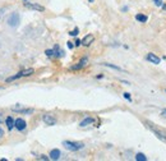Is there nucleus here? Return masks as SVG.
Segmentation results:
<instances>
[{
    "mask_svg": "<svg viewBox=\"0 0 166 161\" xmlns=\"http://www.w3.org/2000/svg\"><path fill=\"white\" fill-rule=\"evenodd\" d=\"M3 137H4V131L0 128V138H3Z\"/></svg>",
    "mask_w": 166,
    "mask_h": 161,
    "instance_id": "nucleus-26",
    "label": "nucleus"
},
{
    "mask_svg": "<svg viewBox=\"0 0 166 161\" xmlns=\"http://www.w3.org/2000/svg\"><path fill=\"white\" fill-rule=\"evenodd\" d=\"M102 65H105V67H109V68H112V69H115V70H119V72H124L120 67L118 65H114V64H109V63H102Z\"/></svg>",
    "mask_w": 166,
    "mask_h": 161,
    "instance_id": "nucleus-16",
    "label": "nucleus"
},
{
    "mask_svg": "<svg viewBox=\"0 0 166 161\" xmlns=\"http://www.w3.org/2000/svg\"><path fill=\"white\" fill-rule=\"evenodd\" d=\"M26 2H27V0H26Z\"/></svg>",
    "mask_w": 166,
    "mask_h": 161,
    "instance_id": "nucleus-31",
    "label": "nucleus"
},
{
    "mask_svg": "<svg viewBox=\"0 0 166 161\" xmlns=\"http://www.w3.org/2000/svg\"><path fill=\"white\" fill-rule=\"evenodd\" d=\"M45 54L49 56V58H53V56H55V54H54V50H46L45 51Z\"/></svg>",
    "mask_w": 166,
    "mask_h": 161,
    "instance_id": "nucleus-19",
    "label": "nucleus"
},
{
    "mask_svg": "<svg viewBox=\"0 0 166 161\" xmlns=\"http://www.w3.org/2000/svg\"><path fill=\"white\" fill-rule=\"evenodd\" d=\"M93 41H95V36H93V35H87L85 38L82 40V45L83 46H90Z\"/></svg>",
    "mask_w": 166,
    "mask_h": 161,
    "instance_id": "nucleus-10",
    "label": "nucleus"
},
{
    "mask_svg": "<svg viewBox=\"0 0 166 161\" xmlns=\"http://www.w3.org/2000/svg\"><path fill=\"white\" fill-rule=\"evenodd\" d=\"M165 92H166V90H165Z\"/></svg>",
    "mask_w": 166,
    "mask_h": 161,
    "instance_id": "nucleus-30",
    "label": "nucleus"
},
{
    "mask_svg": "<svg viewBox=\"0 0 166 161\" xmlns=\"http://www.w3.org/2000/svg\"><path fill=\"white\" fill-rule=\"evenodd\" d=\"M136 19L138 20V22H141V23H146L148 20V17L144 16V14H136Z\"/></svg>",
    "mask_w": 166,
    "mask_h": 161,
    "instance_id": "nucleus-15",
    "label": "nucleus"
},
{
    "mask_svg": "<svg viewBox=\"0 0 166 161\" xmlns=\"http://www.w3.org/2000/svg\"><path fill=\"white\" fill-rule=\"evenodd\" d=\"M24 7L28 9H32V10H37V12H45V7L36 4V3H24Z\"/></svg>",
    "mask_w": 166,
    "mask_h": 161,
    "instance_id": "nucleus-7",
    "label": "nucleus"
},
{
    "mask_svg": "<svg viewBox=\"0 0 166 161\" xmlns=\"http://www.w3.org/2000/svg\"><path fill=\"white\" fill-rule=\"evenodd\" d=\"M78 32H79V29H78V28H74L73 31H70V32H69V35H70V36H77V35H78Z\"/></svg>",
    "mask_w": 166,
    "mask_h": 161,
    "instance_id": "nucleus-20",
    "label": "nucleus"
},
{
    "mask_svg": "<svg viewBox=\"0 0 166 161\" xmlns=\"http://www.w3.org/2000/svg\"><path fill=\"white\" fill-rule=\"evenodd\" d=\"M147 60L148 61H151L152 64H155V65H157V64H160V61H161V59L157 56V55H155L153 52H150V54H147Z\"/></svg>",
    "mask_w": 166,
    "mask_h": 161,
    "instance_id": "nucleus-8",
    "label": "nucleus"
},
{
    "mask_svg": "<svg viewBox=\"0 0 166 161\" xmlns=\"http://www.w3.org/2000/svg\"><path fill=\"white\" fill-rule=\"evenodd\" d=\"M42 120L46 125H55L56 124V118L53 114H44L42 115Z\"/></svg>",
    "mask_w": 166,
    "mask_h": 161,
    "instance_id": "nucleus-5",
    "label": "nucleus"
},
{
    "mask_svg": "<svg viewBox=\"0 0 166 161\" xmlns=\"http://www.w3.org/2000/svg\"><path fill=\"white\" fill-rule=\"evenodd\" d=\"M3 120H4V119H3V118H2V116H0V123H2Z\"/></svg>",
    "mask_w": 166,
    "mask_h": 161,
    "instance_id": "nucleus-28",
    "label": "nucleus"
},
{
    "mask_svg": "<svg viewBox=\"0 0 166 161\" xmlns=\"http://www.w3.org/2000/svg\"><path fill=\"white\" fill-rule=\"evenodd\" d=\"M14 127L18 131H24L26 127H27V123H26L24 119H22V118H18V119L14 120Z\"/></svg>",
    "mask_w": 166,
    "mask_h": 161,
    "instance_id": "nucleus-6",
    "label": "nucleus"
},
{
    "mask_svg": "<svg viewBox=\"0 0 166 161\" xmlns=\"http://www.w3.org/2000/svg\"><path fill=\"white\" fill-rule=\"evenodd\" d=\"M63 146L67 150H69V151H79V150H82L85 147V145L82 142H74V141H64Z\"/></svg>",
    "mask_w": 166,
    "mask_h": 161,
    "instance_id": "nucleus-3",
    "label": "nucleus"
},
{
    "mask_svg": "<svg viewBox=\"0 0 166 161\" xmlns=\"http://www.w3.org/2000/svg\"><path fill=\"white\" fill-rule=\"evenodd\" d=\"M124 99H127L128 101H132V97H130V93H128V92H125V93H124Z\"/></svg>",
    "mask_w": 166,
    "mask_h": 161,
    "instance_id": "nucleus-22",
    "label": "nucleus"
},
{
    "mask_svg": "<svg viewBox=\"0 0 166 161\" xmlns=\"http://www.w3.org/2000/svg\"><path fill=\"white\" fill-rule=\"evenodd\" d=\"M160 115L166 119V109H162V110H161V113H160Z\"/></svg>",
    "mask_w": 166,
    "mask_h": 161,
    "instance_id": "nucleus-23",
    "label": "nucleus"
},
{
    "mask_svg": "<svg viewBox=\"0 0 166 161\" xmlns=\"http://www.w3.org/2000/svg\"><path fill=\"white\" fill-rule=\"evenodd\" d=\"M92 123H95V119L93 118H91V116H88V118H86V119H83L81 123H79V127H87V125H90V124H92Z\"/></svg>",
    "mask_w": 166,
    "mask_h": 161,
    "instance_id": "nucleus-12",
    "label": "nucleus"
},
{
    "mask_svg": "<svg viewBox=\"0 0 166 161\" xmlns=\"http://www.w3.org/2000/svg\"><path fill=\"white\" fill-rule=\"evenodd\" d=\"M60 156H61V152H60V150H58V148H54V150H51V151H50V154H49V157H50V160H54V161L59 160V159H60Z\"/></svg>",
    "mask_w": 166,
    "mask_h": 161,
    "instance_id": "nucleus-9",
    "label": "nucleus"
},
{
    "mask_svg": "<svg viewBox=\"0 0 166 161\" xmlns=\"http://www.w3.org/2000/svg\"><path fill=\"white\" fill-rule=\"evenodd\" d=\"M136 160H137V161H147V157H146V155H144V154L138 152V154L136 155Z\"/></svg>",
    "mask_w": 166,
    "mask_h": 161,
    "instance_id": "nucleus-17",
    "label": "nucleus"
},
{
    "mask_svg": "<svg viewBox=\"0 0 166 161\" xmlns=\"http://www.w3.org/2000/svg\"><path fill=\"white\" fill-rule=\"evenodd\" d=\"M146 125H147V128L148 129L156 136L159 139H161L162 142H165L166 143V132L165 131H162V129H159V128H156L152 123H150V122H146Z\"/></svg>",
    "mask_w": 166,
    "mask_h": 161,
    "instance_id": "nucleus-1",
    "label": "nucleus"
},
{
    "mask_svg": "<svg viewBox=\"0 0 166 161\" xmlns=\"http://www.w3.org/2000/svg\"><path fill=\"white\" fill-rule=\"evenodd\" d=\"M7 23L9 27H12V28H17L20 23V16L18 12H14V13H10L9 17L7 18Z\"/></svg>",
    "mask_w": 166,
    "mask_h": 161,
    "instance_id": "nucleus-2",
    "label": "nucleus"
},
{
    "mask_svg": "<svg viewBox=\"0 0 166 161\" xmlns=\"http://www.w3.org/2000/svg\"><path fill=\"white\" fill-rule=\"evenodd\" d=\"M153 3L156 7H161L162 5V0H153Z\"/></svg>",
    "mask_w": 166,
    "mask_h": 161,
    "instance_id": "nucleus-21",
    "label": "nucleus"
},
{
    "mask_svg": "<svg viewBox=\"0 0 166 161\" xmlns=\"http://www.w3.org/2000/svg\"><path fill=\"white\" fill-rule=\"evenodd\" d=\"M73 46H74V45L72 44V42H68V47H69V49H73Z\"/></svg>",
    "mask_w": 166,
    "mask_h": 161,
    "instance_id": "nucleus-27",
    "label": "nucleus"
},
{
    "mask_svg": "<svg viewBox=\"0 0 166 161\" xmlns=\"http://www.w3.org/2000/svg\"><path fill=\"white\" fill-rule=\"evenodd\" d=\"M87 63H88V59H87V58H83V59H82V60L78 63V65L72 67V69H74V70L81 69V68H83V67H86V65H87Z\"/></svg>",
    "mask_w": 166,
    "mask_h": 161,
    "instance_id": "nucleus-13",
    "label": "nucleus"
},
{
    "mask_svg": "<svg viewBox=\"0 0 166 161\" xmlns=\"http://www.w3.org/2000/svg\"><path fill=\"white\" fill-rule=\"evenodd\" d=\"M5 123H7V125H8V129H9V131H12L13 128H14V120H13L12 116H8L7 119H5Z\"/></svg>",
    "mask_w": 166,
    "mask_h": 161,
    "instance_id": "nucleus-14",
    "label": "nucleus"
},
{
    "mask_svg": "<svg viewBox=\"0 0 166 161\" xmlns=\"http://www.w3.org/2000/svg\"><path fill=\"white\" fill-rule=\"evenodd\" d=\"M37 159H38V160H49L50 157H47V156H45V155H41V156H38Z\"/></svg>",
    "mask_w": 166,
    "mask_h": 161,
    "instance_id": "nucleus-24",
    "label": "nucleus"
},
{
    "mask_svg": "<svg viewBox=\"0 0 166 161\" xmlns=\"http://www.w3.org/2000/svg\"><path fill=\"white\" fill-rule=\"evenodd\" d=\"M33 69L32 68H28V69H26V70H22V72H19L18 74H15V76H13V77H9V78H7V82H12V81H15V79H18V78H20V77H28V76H31V74H33Z\"/></svg>",
    "mask_w": 166,
    "mask_h": 161,
    "instance_id": "nucleus-4",
    "label": "nucleus"
},
{
    "mask_svg": "<svg viewBox=\"0 0 166 161\" xmlns=\"http://www.w3.org/2000/svg\"><path fill=\"white\" fill-rule=\"evenodd\" d=\"M74 45H76V46H79V45H82V40H77Z\"/></svg>",
    "mask_w": 166,
    "mask_h": 161,
    "instance_id": "nucleus-25",
    "label": "nucleus"
},
{
    "mask_svg": "<svg viewBox=\"0 0 166 161\" xmlns=\"http://www.w3.org/2000/svg\"><path fill=\"white\" fill-rule=\"evenodd\" d=\"M13 110L19 114H32L35 111L33 109H22V107H19V106H13Z\"/></svg>",
    "mask_w": 166,
    "mask_h": 161,
    "instance_id": "nucleus-11",
    "label": "nucleus"
},
{
    "mask_svg": "<svg viewBox=\"0 0 166 161\" xmlns=\"http://www.w3.org/2000/svg\"><path fill=\"white\" fill-rule=\"evenodd\" d=\"M54 54H55V56H63V55H64V52L60 50V47H59L58 45L54 47Z\"/></svg>",
    "mask_w": 166,
    "mask_h": 161,
    "instance_id": "nucleus-18",
    "label": "nucleus"
},
{
    "mask_svg": "<svg viewBox=\"0 0 166 161\" xmlns=\"http://www.w3.org/2000/svg\"><path fill=\"white\" fill-rule=\"evenodd\" d=\"M92 2H93V0H90V3H92Z\"/></svg>",
    "mask_w": 166,
    "mask_h": 161,
    "instance_id": "nucleus-29",
    "label": "nucleus"
}]
</instances>
